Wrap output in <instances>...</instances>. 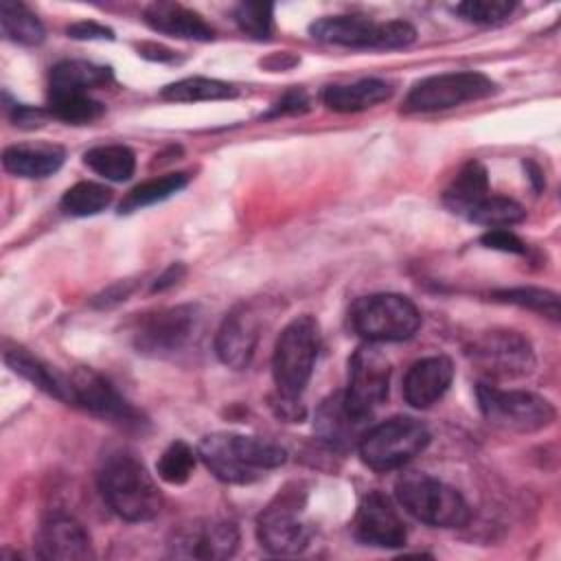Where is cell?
I'll return each instance as SVG.
<instances>
[{
    "mask_svg": "<svg viewBox=\"0 0 561 561\" xmlns=\"http://www.w3.org/2000/svg\"><path fill=\"white\" fill-rule=\"evenodd\" d=\"M427 443L430 432L423 423L410 416H394L366 430L357 449L370 469L392 471L419 456Z\"/></svg>",
    "mask_w": 561,
    "mask_h": 561,
    "instance_id": "obj_10",
    "label": "cell"
},
{
    "mask_svg": "<svg viewBox=\"0 0 561 561\" xmlns=\"http://www.w3.org/2000/svg\"><path fill=\"white\" fill-rule=\"evenodd\" d=\"M197 454L210 473L228 484H250L263 478L265 471L280 467L287 458L285 449L276 443L232 432L204 436Z\"/></svg>",
    "mask_w": 561,
    "mask_h": 561,
    "instance_id": "obj_1",
    "label": "cell"
},
{
    "mask_svg": "<svg viewBox=\"0 0 561 561\" xmlns=\"http://www.w3.org/2000/svg\"><path fill=\"white\" fill-rule=\"evenodd\" d=\"M394 495L414 519L436 528H462L471 517L465 497L427 473H403L394 484Z\"/></svg>",
    "mask_w": 561,
    "mask_h": 561,
    "instance_id": "obj_4",
    "label": "cell"
},
{
    "mask_svg": "<svg viewBox=\"0 0 561 561\" xmlns=\"http://www.w3.org/2000/svg\"><path fill=\"white\" fill-rule=\"evenodd\" d=\"M259 337L261 313L254 305L241 302L221 320L215 335V353L221 364L241 370L252 362Z\"/></svg>",
    "mask_w": 561,
    "mask_h": 561,
    "instance_id": "obj_16",
    "label": "cell"
},
{
    "mask_svg": "<svg viewBox=\"0 0 561 561\" xmlns=\"http://www.w3.org/2000/svg\"><path fill=\"white\" fill-rule=\"evenodd\" d=\"M112 81V68L85 59H66L50 68L48 92H83L107 85Z\"/></svg>",
    "mask_w": 561,
    "mask_h": 561,
    "instance_id": "obj_25",
    "label": "cell"
},
{
    "mask_svg": "<svg viewBox=\"0 0 561 561\" xmlns=\"http://www.w3.org/2000/svg\"><path fill=\"white\" fill-rule=\"evenodd\" d=\"M138 50H140L142 57L158 59V61H171L175 57L173 50H169V48H164L160 44H142V46H138Z\"/></svg>",
    "mask_w": 561,
    "mask_h": 561,
    "instance_id": "obj_43",
    "label": "cell"
},
{
    "mask_svg": "<svg viewBox=\"0 0 561 561\" xmlns=\"http://www.w3.org/2000/svg\"><path fill=\"white\" fill-rule=\"evenodd\" d=\"M195 469V451L184 440H173L158 458L156 471L169 484H184Z\"/></svg>",
    "mask_w": 561,
    "mask_h": 561,
    "instance_id": "obj_35",
    "label": "cell"
},
{
    "mask_svg": "<svg viewBox=\"0 0 561 561\" xmlns=\"http://www.w3.org/2000/svg\"><path fill=\"white\" fill-rule=\"evenodd\" d=\"M234 22L241 33L254 39H265L272 33L274 7L270 2H241L234 7Z\"/></svg>",
    "mask_w": 561,
    "mask_h": 561,
    "instance_id": "obj_36",
    "label": "cell"
},
{
    "mask_svg": "<svg viewBox=\"0 0 561 561\" xmlns=\"http://www.w3.org/2000/svg\"><path fill=\"white\" fill-rule=\"evenodd\" d=\"M309 110V99L302 90H291L287 92L265 116H283V114H300Z\"/></svg>",
    "mask_w": 561,
    "mask_h": 561,
    "instance_id": "obj_40",
    "label": "cell"
},
{
    "mask_svg": "<svg viewBox=\"0 0 561 561\" xmlns=\"http://www.w3.org/2000/svg\"><path fill=\"white\" fill-rule=\"evenodd\" d=\"M390 390V362L386 355L366 344L359 346L348 359V386L344 401L353 414L370 421L375 408L388 399Z\"/></svg>",
    "mask_w": 561,
    "mask_h": 561,
    "instance_id": "obj_14",
    "label": "cell"
},
{
    "mask_svg": "<svg viewBox=\"0 0 561 561\" xmlns=\"http://www.w3.org/2000/svg\"><path fill=\"white\" fill-rule=\"evenodd\" d=\"M355 537L366 546L401 548L408 539L405 524L394 504L381 491H368L357 506L353 519Z\"/></svg>",
    "mask_w": 561,
    "mask_h": 561,
    "instance_id": "obj_17",
    "label": "cell"
},
{
    "mask_svg": "<svg viewBox=\"0 0 561 561\" xmlns=\"http://www.w3.org/2000/svg\"><path fill=\"white\" fill-rule=\"evenodd\" d=\"M186 184H188V175H186V173H167V175L147 180V182L134 186V188L125 195V199L121 202L118 210H121V213H131V210H138V208H145V206L164 202V199H169L171 195L180 193Z\"/></svg>",
    "mask_w": 561,
    "mask_h": 561,
    "instance_id": "obj_31",
    "label": "cell"
},
{
    "mask_svg": "<svg viewBox=\"0 0 561 561\" xmlns=\"http://www.w3.org/2000/svg\"><path fill=\"white\" fill-rule=\"evenodd\" d=\"M72 405L88 410L90 414L125 430L145 432L147 419L138 412L103 375L92 368H77L70 373Z\"/></svg>",
    "mask_w": 561,
    "mask_h": 561,
    "instance_id": "obj_13",
    "label": "cell"
},
{
    "mask_svg": "<svg viewBox=\"0 0 561 561\" xmlns=\"http://www.w3.org/2000/svg\"><path fill=\"white\" fill-rule=\"evenodd\" d=\"M199 322L197 305L162 307L145 313L134 329V346L149 357H169L182 351Z\"/></svg>",
    "mask_w": 561,
    "mask_h": 561,
    "instance_id": "obj_12",
    "label": "cell"
},
{
    "mask_svg": "<svg viewBox=\"0 0 561 561\" xmlns=\"http://www.w3.org/2000/svg\"><path fill=\"white\" fill-rule=\"evenodd\" d=\"M112 204V191L105 184L99 182H77L75 186H70L59 206L66 215L72 217H92L99 215L101 210H105Z\"/></svg>",
    "mask_w": 561,
    "mask_h": 561,
    "instance_id": "obj_32",
    "label": "cell"
},
{
    "mask_svg": "<svg viewBox=\"0 0 561 561\" xmlns=\"http://www.w3.org/2000/svg\"><path fill=\"white\" fill-rule=\"evenodd\" d=\"M467 357L484 381L519 379L533 373L535 351L526 335L511 329H491L480 333L469 346Z\"/></svg>",
    "mask_w": 561,
    "mask_h": 561,
    "instance_id": "obj_9",
    "label": "cell"
},
{
    "mask_svg": "<svg viewBox=\"0 0 561 561\" xmlns=\"http://www.w3.org/2000/svg\"><path fill=\"white\" fill-rule=\"evenodd\" d=\"M476 399L482 416L506 432H537L548 427L557 410L541 394L528 390H504L491 381H480L476 386Z\"/></svg>",
    "mask_w": 561,
    "mask_h": 561,
    "instance_id": "obj_6",
    "label": "cell"
},
{
    "mask_svg": "<svg viewBox=\"0 0 561 561\" xmlns=\"http://www.w3.org/2000/svg\"><path fill=\"white\" fill-rule=\"evenodd\" d=\"M320 351V324L305 313L294 318L278 335L272 357V375L280 397L300 399Z\"/></svg>",
    "mask_w": 561,
    "mask_h": 561,
    "instance_id": "obj_3",
    "label": "cell"
},
{
    "mask_svg": "<svg viewBox=\"0 0 561 561\" xmlns=\"http://www.w3.org/2000/svg\"><path fill=\"white\" fill-rule=\"evenodd\" d=\"M526 167L530 169V180L535 182V188L539 191V188L543 186V178H541V171H539V169H537L533 162H526Z\"/></svg>",
    "mask_w": 561,
    "mask_h": 561,
    "instance_id": "obj_44",
    "label": "cell"
},
{
    "mask_svg": "<svg viewBox=\"0 0 561 561\" xmlns=\"http://www.w3.org/2000/svg\"><path fill=\"white\" fill-rule=\"evenodd\" d=\"M184 265L182 263H173V265H169L158 278H156V283H153V291H162V289H167V287H173L182 276H184Z\"/></svg>",
    "mask_w": 561,
    "mask_h": 561,
    "instance_id": "obj_42",
    "label": "cell"
},
{
    "mask_svg": "<svg viewBox=\"0 0 561 561\" xmlns=\"http://www.w3.org/2000/svg\"><path fill=\"white\" fill-rule=\"evenodd\" d=\"M4 362L7 366L24 377L26 381H31L33 386H37L39 390L48 392L50 397L64 401V403H72V388H70V375H61L55 368H50L48 364H44L42 359H37L35 355H31L26 348L13 346L4 351Z\"/></svg>",
    "mask_w": 561,
    "mask_h": 561,
    "instance_id": "obj_22",
    "label": "cell"
},
{
    "mask_svg": "<svg viewBox=\"0 0 561 561\" xmlns=\"http://www.w3.org/2000/svg\"><path fill=\"white\" fill-rule=\"evenodd\" d=\"M348 324L366 342H401L416 333L421 313L401 294H370L353 302Z\"/></svg>",
    "mask_w": 561,
    "mask_h": 561,
    "instance_id": "obj_5",
    "label": "cell"
},
{
    "mask_svg": "<svg viewBox=\"0 0 561 561\" xmlns=\"http://www.w3.org/2000/svg\"><path fill=\"white\" fill-rule=\"evenodd\" d=\"M486 195H489L486 169L478 160H471L456 173L451 184L445 188L443 202L451 213L467 217V213Z\"/></svg>",
    "mask_w": 561,
    "mask_h": 561,
    "instance_id": "obj_26",
    "label": "cell"
},
{
    "mask_svg": "<svg viewBox=\"0 0 561 561\" xmlns=\"http://www.w3.org/2000/svg\"><path fill=\"white\" fill-rule=\"evenodd\" d=\"M162 99L175 103H197V101H219V99H234L237 88L208 77H186L175 83H169L160 92Z\"/></svg>",
    "mask_w": 561,
    "mask_h": 561,
    "instance_id": "obj_29",
    "label": "cell"
},
{
    "mask_svg": "<svg viewBox=\"0 0 561 561\" xmlns=\"http://www.w3.org/2000/svg\"><path fill=\"white\" fill-rule=\"evenodd\" d=\"M2 164L18 178H48L64 164V149L57 145H11L2 151Z\"/></svg>",
    "mask_w": 561,
    "mask_h": 561,
    "instance_id": "obj_24",
    "label": "cell"
},
{
    "mask_svg": "<svg viewBox=\"0 0 561 561\" xmlns=\"http://www.w3.org/2000/svg\"><path fill=\"white\" fill-rule=\"evenodd\" d=\"M46 110L53 118H59V121H66L72 125L92 123L99 116H103V112H105L101 101H96L83 92H48Z\"/></svg>",
    "mask_w": 561,
    "mask_h": 561,
    "instance_id": "obj_30",
    "label": "cell"
},
{
    "mask_svg": "<svg viewBox=\"0 0 561 561\" xmlns=\"http://www.w3.org/2000/svg\"><path fill=\"white\" fill-rule=\"evenodd\" d=\"M454 364L445 355H432L414 362L403 379V399L416 408H432L449 388Z\"/></svg>",
    "mask_w": 561,
    "mask_h": 561,
    "instance_id": "obj_20",
    "label": "cell"
},
{
    "mask_svg": "<svg viewBox=\"0 0 561 561\" xmlns=\"http://www.w3.org/2000/svg\"><path fill=\"white\" fill-rule=\"evenodd\" d=\"M142 15L153 31L171 37L195 42H210L215 37V28L199 13L178 2H153Z\"/></svg>",
    "mask_w": 561,
    "mask_h": 561,
    "instance_id": "obj_21",
    "label": "cell"
},
{
    "mask_svg": "<svg viewBox=\"0 0 561 561\" xmlns=\"http://www.w3.org/2000/svg\"><path fill=\"white\" fill-rule=\"evenodd\" d=\"M39 559L48 561H83L92 559V541L88 530L70 515L57 513L42 522L35 537Z\"/></svg>",
    "mask_w": 561,
    "mask_h": 561,
    "instance_id": "obj_18",
    "label": "cell"
},
{
    "mask_svg": "<svg viewBox=\"0 0 561 561\" xmlns=\"http://www.w3.org/2000/svg\"><path fill=\"white\" fill-rule=\"evenodd\" d=\"M497 92L493 79L476 70L432 75L414 83L403 101V112H440Z\"/></svg>",
    "mask_w": 561,
    "mask_h": 561,
    "instance_id": "obj_11",
    "label": "cell"
},
{
    "mask_svg": "<svg viewBox=\"0 0 561 561\" xmlns=\"http://www.w3.org/2000/svg\"><path fill=\"white\" fill-rule=\"evenodd\" d=\"M526 217V210L511 197L504 195H486L482 197L469 213L467 219L480 226L491 228H508L519 224Z\"/></svg>",
    "mask_w": 561,
    "mask_h": 561,
    "instance_id": "obj_33",
    "label": "cell"
},
{
    "mask_svg": "<svg viewBox=\"0 0 561 561\" xmlns=\"http://www.w3.org/2000/svg\"><path fill=\"white\" fill-rule=\"evenodd\" d=\"M313 39L348 48H405L416 39V31L405 20L375 22L362 15H329L309 26Z\"/></svg>",
    "mask_w": 561,
    "mask_h": 561,
    "instance_id": "obj_7",
    "label": "cell"
},
{
    "mask_svg": "<svg viewBox=\"0 0 561 561\" xmlns=\"http://www.w3.org/2000/svg\"><path fill=\"white\" fill-rule=\"evenodd\" d=\"M493 300L515 305L522 309L537 311L550 320H559L561 307H559V296L554 291L541 289V287H511V289H497L491 294Z\"/></svg>",
    "mask_w": 561,
    "mask_h": 561,
    "instance_id": "obj_34",
    "label": "cell"
},
{
    "mask_svg": "<svg viewBox=\"0 0 561 561\" xmlns=\"http://www.w3.org/2000/svg\"><path fill=\"white\" fill-rule=\"evenodd\" d=\"M99 491L127 522H149L162 511V493L147 467L131 454H114L99 469Z\"/></svg>",
    "mask_w": 561,
    "mask_h": 561,
    "instance_id": "obj_2",
    "label": "cell"
},
{
    "mask_svg": "<svg viewBox=\"0 0 561 561\" xmlns=\"http://www.w3.org/2000/svg\"><path fill=\"white\" fill-rule=\"evenodd\" d=\"M83 162L101 178L125 182L136 171V156L125 145H99L83 153Z\"/></svg>",
    "mask_w": 561,
    "mask_h": 561,
    "instance_id": "obj_28",
    "label": "cell"
},
{
    "mask_svg": "<svg viewBox=\"0 0 561 561\" xmlns=\"http://www.w3.org/2000/svg\"><path fill=\"white\" fill-rule=\"evenodd\" d=\"M307 495L298 484H289L263 508L256 519V537L272 554H298L311 541V526L305 519Z\"/></svg>",
    "mask_w": 561,
    "mask_h": 561,
    "instance_id": "obj_8",
    "label": "cell"
},
{
    "mask_svg": "<svg viewBox=\"0 0 561 561\" xmlns=\"http://www.w3.org/2000/svg\"><path fill=\"white\" fill-rule=\"evenodd\" d=\"M392 96V85L383 79H359L353 83L329 85L322 92V101L333 112H362L375 107Z\"/></svg>",
    "mask_w": 561,
    "mask_h": 561,
    "instance_id": "obj_23",
    "label": "cell"
},
{
    "mask_svg": "<svg viewBox=\"0 0 561 561\" xmlns=\"http://www.w3.org/2000/svg\"><path fill=\"white\" fill-rule=\"evenodd\" d=\"M366 419L353 414L344 401V392L327 397L313 416V430L322 443L337 451H348L359 445L366 434Z\"/></svg>",
    "mask_w": 561,
    "mask_h": 561,
    "instance_id": "obj_19",
    "label": "cell"
},
{
    "mask_svg": "<svg viewBox=\"0 0 561 561\" xmlns=\"http://www.w3.org/2000/svg\"><path fill=\"white\" fill-rule=\"evenodd\" d=\"M239 548V528L226 519H195L173 530L169 554L178 559H228Z\"/></svg>",
    "mask_w": 561,
    "mask_h": 561,
    "instance_id": "obj_15",
    "label": "cell"
},
{
    "mask_svg": "<svg viewBox=\"0 0 561 561\" xmlns=\"http://www.w3.org/2000/svg\"><path fill=\"white\" fill-rule=\"evenodd\" d=\"M0 26H2V35L15 44L35 46L44 42L42 22L22 2H13V0L0 2Z\"/></svg>",
    "mask_w": 561,
    "mask_h": 561,
    "instance_id": "obj_27",
    "label": "cell"
},
{
    "mask_svg": "<svg viewBox=\"0 0 561 561\" xmlns=\"http://www.w3.org/2000/svg\"><path fill=\"white\" fill-rule=\"evenodd\" d=\"M515 9V2L508 0H467L456 4V13L473 24H500Z\"/></svg>",
    "mask_w": 561,
    "mask_h": 561,
    "instance_id": "obj_37",
    "label": "cell"
},
{
    "mask_svg": "<svg viewBox=\"0 0 561 561\" xmlns=\"http://www.w3.org/2000/svg\"><path fill=\"white\" fill-rule=\"evenodd\" d=\"M68 37L72 39H114V31L99 24V22H92V20H81V22H75L66 28Z\"/></svg>",
    "mask_w": 561,
    "mask_h": 561,
    "instance_id": "obj_39",
    "label": "cell"
},
{
    "mask_svg": "<svg viewBox=\"0 0 561 561\" xmlns=\"http://www.w3.org/2000/svg\"><path fill=\"white\" fill-rule=\"evenodd\" d=\"M480 243L484 248L508 252V254H526V243L506 228H491L480 237Z\"/></svg>",
    "mask_w": 561,
    "mask_h": 561,
    "instance_id": "obj_38",
    "label": "cell"
},
{
    "mask_svg": "<svg viewBox=\"0 0 561 561\" xmlns=\"http://www.w3.org/2000/svg\"><path fill=\"white\" fill-rule=\"evenodd\" d=\"M48 110H39V107H28V105H15L11 118L18 127H26L33 129L37 125H42L48 118Z\"/></svg>",
    "mask_w": 561,
    "mask_h": 561,
    "instance_id": "obj_41",
    "label": "cell"
}]
</instances>
